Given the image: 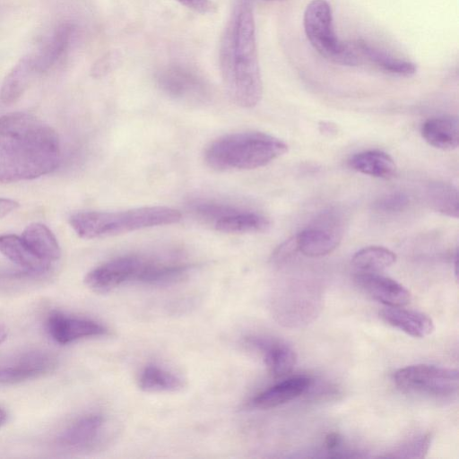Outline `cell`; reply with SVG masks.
<instances>
[{"label": "cell", "mask_w": 459, "mask_h": 459, "mask_svg": "<svg viewBox=\"0 0 459 459\" xmlns=\"http://www.w3.org/2000/svg\"><path fill=\"white\" fill-rule=\"evenodd\" d=\"M181 217L174 208L144 206L115 212H78L70 216L69 223L80 238L93 239L174 224Z\"/></svg>", "instance_id": "obj_4"}, {"label": "cell", "mask_w": 459, "mask_h": 459, "mask_svg": "<svg viewBox=\"0 0 459 459\" xmlns=\"http://www.w3.org/2000/svg\"><path fill=\"white\" fill-rule=\"evenodd\" d=\"M137 382L139 388L147 393H174L185 387L182 377L156 365L144 367Z\"/></svg>", "instance_id": "obj_23"}, {"label": "cell", "mask_w": 459, "mask_h": 459, "mask_svg": "<svg viewBox=\"0 0 459 459\" xmlns=\"http://www.w3.org/2000/svg\"><path fill=\"white\" fill-rule=\"evenodd\" d=\"M396 261V255L380 246H370L357 251L351 264L359 272H378L391 266Z\"/></svg>", "instance_id": "obj_25"}, {"label": "cell", "mask_w": 459, "mask_h": 459, "mask_svg": "<svg viewBox=\"0 0 459 459\" xmlns=\"http://www.w3.org/2000/svg\"><path fill=\"white\" fill-rule=\"evenodd\" d=\"M358 65L367 63L375 68L393 75L411 76L417 71L414 63L402 59L382 50L365 40L351 42Z\"/></svg>", "instance_id": "obj_16"}, {"label": "cell", "mask_w": 459, "mask_h": 459, "mask_svg": "<svg viewBox=\"0 0 459 459\" xmlns=\"http://www.w3.org/2000/svg\"><path fill=\"white\" fill-rule=\"evenodd\" d=\"M410 204L409 196L403 192H394L387 194L374 204L377 212L384 213H394L403 212Z\"/></svg>", "instance_id": "obj_29"}, {"label": "cell", "mask_w": 459, "mask_h": 459, "mask_svg": "<svg viewBox=\"0 0 459 459\" xmlns=\"http://www.w3.org/2000/svg\"><path fill=\"white\" fill-rule=\"evenodd\" d=\"M428 204L436 212L444 215L458 218L459 195L457 188L446 182H432L425 192Z\"/></svg>", "instance_id": "obj_24"}, {"label": "cell", "mask_w": 459, "mask_h": 459, "mask_svg": "<svg viewBox=\"0 0 459 459\" xmlns=\"http://www.w3.org/2000/svg\"><path fill=\"white\" fill-rule=\"evenodd\" d=\"M313 379L298 375L283 379L266 388L248 402V407L267 410L290 402L309 390Z\"/></svg>", "instance_id": "obj_15"}, {"label": "cell", "mask_w": 459, "mask_h": 459, "mask_svg": "<svg viewBox=\"0 0 459 459\" xmlns=\"http://www.w3.org/2000/svg\"><path fill=\"white\" fill-rule=\"evenodd\" d=\"M117 423L101 414H89L72 423L61 435L60 443L78 450H91L108 446L117 437Z\"/></svg>", "instance_id": "obj_11"}, {"label": "cell", "mask_w": 459, "mask_h": 459, "mask_svg": "<svg viewBox=\"0 0 459 459\" xmlns=\"http://www.w3.org/2000/svg\"><path fill=\"white\" fill-rule=\"evenodd\" d=\"M394 382L406 393L444 398L457 392L459 377L454 368L417 364L396 370Z\"/></svg>", "instance_id": "obj_8"}, {"label": "cell", "mask_w": 459, "mask_h": 459, "mask_svg": "<svg viewBox=\"0 0 459 459\" xmlns=\"http://www.w3.org/2000/svg\"><path fill=\"white\" fill-rule=\"evenodd\" d=\"M153 259L140 255H126L110 259L88 272L84 283L98 294L108 293L129 282L143 284Z\"/></svg>", "instance_id": "obj_7"}, {"label": "cell", "mask_w": 459, "mask_h": 459, "mask_svg": "<svg viewBox=\"0 0 459 459\" xmlns=\"http://www.w3.org/2000/svg\"><path fill=\"white\" fill-rule=\"evenodd\" d=\"M16 367L0 368V384H9L24 381L38 377L46 372L49 366L42 358L29 359Z\"/></svg>", "instance_id": "obj_27"}, {"label": "cell", "mask_w": 459, "mask_h": 459, "mask_svg": "<svg viewBox=\"0 0 459 459\" xmlns=\"http://www.w3.org/2000/svg\"><path fill=\"white\" fill-rule=\"evenodd\" d=\"M8 335V329L7 327L0 324V345L6 340Z\"/></svg>", "instance_id": "obj_34"}, {"label": "cell", "mask_w": 459, "mask_h": 459, "mask_svg": "<svg viewBox=\"0 0 459 459\" xmlns=\"http://www.w3.org/2000/svg\"><path fill=\"white\" fill-rule=\"evenodd\" d=\"M297 251H299L296 236L290 238L280 245L272 255V262L275 264H281L288 261Z\"/></svg>", "instance_id": "obj_30"}, {"label": "cell", "mask_w": 459, "mask_h": 459, "mask_svg": "<svg viewBox=\"0 0 459 459\" xmlns=\"http://www.w3.org/2000/svg\"><path fill=\"white\" fill-rule=\"evenodd\" d=\"M37 74L39 73L35 65L34 56L22 57L3 82L0 94L2 101L5 104L15 102Z\"/></svg>", "instance_id": "obj_19"}, {"label": "cell", "mask_w": 459, "mask_h": 459, "mask_svg": "<svg viewBox=\"0 0 459 459\" xmlns=\"http://www.w3.org/2000/svg\"><path fill=\"white\" fill-rule=\"evenodd\" d=\"M59 161V139L51 126L25 112L0 116V184L47 175Z\"/></svg>", "instance_id": "obj_1"}, {"label": "cell", "mask_w": 459, "mask_h": 459, "mask_svg": "<svg viewBox=\"0 0 459 459\" xmlns=\"http://www.w3.org/2000/svg\"><path fill=\"white\" fill-rule=\"evenodd\" d=\"M243 345L258 353L269 372L274 377H281L292 371L297 362L295 351L288 344L259 336H247Z\"/></svg>", "instance_id": "obj_12"}, {"label": "cell", "mask_w": 459, "mask_h": 459, "mask_svg": "<svg viewBox=\"0 0 459 459\" xmlns=\"http://www.w3.org/2000/svg\"><path fill=\"white\" fill-rule=\"evenodd\" d=\"M182 5L200 13H212L214 5L211 0H177Z\"/></svg>", "instance_id": "obj_31"}, {"label": "cell", "mask_w": 459, "mask_h": 459, "mask_svg": "<svg viewBox=\"0 0 459 459\" xmlns=\"http://www.w3.org/2000/svg\"><path fill=\"white\" fill-rule=\"evenodd\" d=\"M264 1H281V0H264Z\"/></svg>", "instance_id": "obj_36"}, {"label": "cell", "mask_w": 459, "mask_h": 459, "mask_svg": "<svg viewBox=\"0 0 459 459\" xmlns=\"http://www.w3.org/2000/svg\"><path fill=\"white\" fill-rule=\"evenodd\" d=\"M431 443L429 433L414 437L396 446L385 457L392 458H421L427 454Z\"/></svg>", "instance_id": "obj_28"}, {"label": "cell", "mask_w": 459, "mask_h": 459, "mask_svg": "<svg viewBox=\"0 0 459 459\" xmlns=\"http://www.w3.org/2000/svg\"><path fill=\"white\" fill-rule=\"evenodd\" d=\"M156 82L169 98L190 105L199 106L211 99V89L205 80L189 67L171 65L158 72Z\"/></svg>", "instance_id": "obj_9"}, {"label": "cell", "mask_w": 459, "mask_h": 459, "mask_svg": "<svg viewBox=\"0 0 459 459\" xmlns=\"http://www.w3.org/2000/svg\"><path fill=\"white\" fill-rule=\"evenodd\" d=\"M354 280L368 296L388 307H403L411 299L404 286L377 272H359Z\"/></svg>", "instance_id": "obj_14"}, {"label": "cell", "mask_w": 459, "mask_h": 459, "mask_svg": "<svg viewBox=\"0 0 459 459\" xmlns=\"http://www.w3.org/2000/svg\"><path fill=\"white\" fill-rule=\"evenodd\" d=\"M6 419H7V414H6L5 411L4 409L0 408V427H2L5 423Z\"/></svg>", "instance_id": "obj_35"}, {"label": "cell", "mask_w": 459, "mask_h": 459, "mask_svg": "<svg viewBox=\"0 0 459 459\" xmlns=\"http://www.w3.org/2000/svg\"><path fill=\"white\" fill-rule=\"evenodd\" d=\"M333 13L326 0H312L306 7L303 26L307 40L314 49L328 61L358 65L351 43L341 41L333 29Z\"/></svg>", "instance_id": "obj_5"}, {"label": "cell", "mask_w": 459, "mask_h": 459, "mask_svg": "<svg viewBox=\"0 0 459 459\" xmlns=\"http://www.w3.org/2000/svg\"><path fill=\"white\" fill-rule=\"evenodd\" d=\"M47 331L52 340L59 344L108 333V329L96 321L73 317L60 312H53L48 317Z\"/></svg>", "instance_id": "obj_13"}, {"label": "cell", "mask_w": 459, "mask_h": 459, "mask_svg": "<svg viewBox=\"0 0 459 459\" xmlns=\"http://www.w3.org/2000/svg\"><path fill=\"white\" fill-rule=\"evenodd\" d=\"M421 135L429 145L437 149H456L459 144L458 118L453 116L429 118L421 126Z\"/></svg>", "instance_id": "obj_18"}, {"label": "cell", "mask_w": 459, "mask_h": 459, "mask_svg": "<svg viewBox=\"0 0 459 459\" xmlns=\"http://www.w3.org/2000/svg\"><path fill=\"white\" fill-rule=\"evenodd\" d=\"M343 222L335 211L324 212L296 235L299 251L309 257L324 256L341 243Z\"/></svg>", "instance_id": "obj_10"}, {"label": "cell", "mask_w": 459, "mask_h": 459, "mask_svg": "<svg viewBox=\"0 0 459 459\" xmlns=\"http://www.w3.org/2000/svg\"><path fill=\"white\" fill-rule=\"evenodd\" d=\"M0 253L15 264L33 272H43L49 266V262L35 255L22 237L16 235H0Z\"/></svg>", "instance_id": "obj_21"}, {"label": "cell", "mask_w": 459, "mask_h": 459, "mask_svg": "<svg viewBox=\"0 0 459 459\" xmlns=\"http://www.w3.org/2000/svg\"><path fill=\"white\" fill-rule=\"evenodd\" d=\"M220 66L225 88L239 107L253 108L262 99L255 24L250 3L242 0L235 8L222 36Z\"/></svg>", "instance_id": "obj_2"}, {"label": "cell", "mask_w": 459, "mask_h": 459, "mask_svg": "<svg viewBox=\"0 0 459 459\" xmlns=\"http://www.w3.org/2000/svg\"><path fill=\"white\" fill-rule=\"evenodd\" d=\"M188 205L194 216L223 233L264 232L271 225L269 219L264 214L232 204L195 199Z\"/></svg>", "instance_id": "obj_6"}, {"label": "cell", "mask_w": 459, "mask_h": 459, "mask_svg": "<svg viewBox=\"0 0 459 459\" xmlns=\"http://www.w3.org/2000/svg\"><path fill=\"white\" fill-rule=\"evenodd\" d=\"M288 152V144L262 132L226 134L212 141L204 153L205 163L220 171L264 167Z\"/></svg>", "instance_id": "obj_3"}, {"label": "cell", "mask_w": 459, "mask_h": 459, "mask_svg": "<svg viewBox=\"0 0 459 459\" xmlns=\"http://www.w3.org/2000/svg\"><path fill=\"white\" fill-rule=\"evenodd\" d=\"M72 33L71 26L63 25L43 48L33 56L38 73L48 70L55 64L67 48Z\"/></svg>", "instance_id": "obj_26"}, {"label": "cell", "mask_w": 459, "mask_h": 459, "mask_svg": "<svg viewBox=\"0 0 459 459\" xmlns=\"http://www.w3.org/2000/svg\"><path fill=\"white\" fill-rule=\"evenodd\" d=\"M379 317L389 325L415 338H425L435 330L434 322L428 315L402 307H385L379 311Z\"/></svg>", "instance_id": "obj_17"}, {"label": "cell", "mask_w": 459, "mask_h": 459, "mask_svg": "<svg viewBox=\"0 0 459 459\" xmlns=\"http://www.w3.org/2000/svg\"><path fill=\"white\" fill-rule=\"evenodd\" d=\"M348 164L353 170L379 178H390L396 174L393 158L378 150L364 151L352 155Z\"/></svg>", "instance_id": "obj_20"}, {"label": "cell", "mask_w": 459, "mask_h": 459, "mask_svg": "<svg viewBox=\"0 0 459 459\" xmlns=\"http://www.w3.org/2000/svg\"><path fill=\"white\" fill-rule=\"evenodd\" d=\"M22 238L29 248L39 258L47 261H56L61 256V248L56 238L44 224L34 222L28 225Z\"/></svg>", "instance_id": "obj_22"}, {"label": "cell", "mask_w": 459, "mask_h": 459, "mask_svg": "<svg viewBox=\"0 0 459 459\" xmlns=\"http://www.w3.org/2000/svg\"><path fill=\"white\" fill-rule=\"evenodd\" d=\"M19 205V203L13 199L0 198V219L15 211Z\"/></svg>", "instance_id": "obj_33"}, {"label": "cell", "mask_w": 459, "mask_h": 459, "mask_svg": "<svg viewBox=\"0 0 459 459\" xmlns=\"http://www.w3.org/2000/svg\"><path fill=\"white\" fill-rule=\"evenodd\" d=\"M342 438L336 432L328 433L325 436V446L329 452L335 453L341 446Z\"/></svg>", "instance_id": "obj_32"}]
</instances>
